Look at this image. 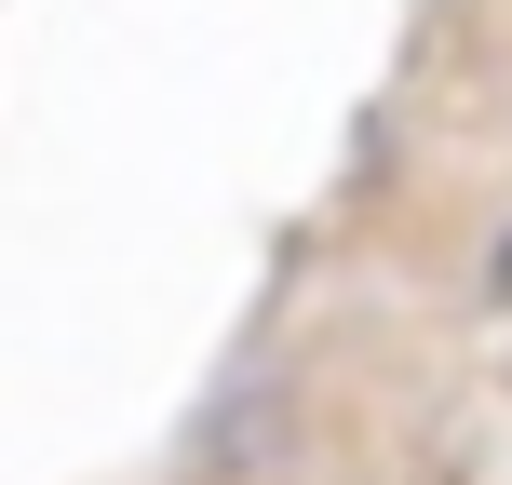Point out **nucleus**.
Listing matches in <instances>:
<instances>
[{
    "mask_svg": "<svg viewBox=\"0 0 512 485\" xmlns=\"http://www.w3.org/2000/svg\"><path fill=\"white\" fill-rule=\"evenodd\" d=\"M486 297H512V243H499V270H486Z\"/></svg>",
    "mask_w": 512,
    "mask_h": 485,
    "instance_id": "f257e3e1",
    "label": "nucleus"
}]
</instances>
